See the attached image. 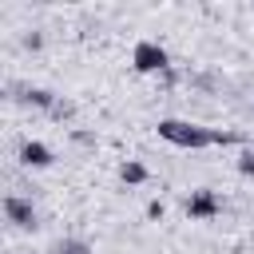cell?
<instances>
[{
    "label": "cell",
    "mask_w": 254,
    "mask_h": 254,
    "mask_svg": "<svg viewBox=\"0 0 254 254\" xmlns=\"http://www.w3.org/2000/svg\"><path fill=\"white\" fill-rule=\"evenodd\" d=\"M159 135H163L167 143H175V147H190V151L214 143V131L198 127V123H187V119H163V123H159Z\"/></svg>",
    "instance_id": "1"
},
{
    "label": "cell",
    "mask_w": 254,
    "mask_h": 254,
    "mask_svg": "<svg viewBox=\"0 0 254 254\" xmlns=\"http://www.w3.org/2000/svg\"><path fill=\"white\" fill-rule=\"evenodd\" d=\"M131 64H135V71L151 75V71H163V67H167V52H163L155 40H143V44H135V52H131Z\"/></svg>",
    "instance_id": "2"
},
{
    "label": "cell",
    "mask_w": 254,
    "mask_h": 254,
    "mask_svg": "<svg viewBox=\"0 0 254 254\" xmlns=\"http://www.w3.org/2000/svg\"><path fill=\"white\" fill-rule=\"evenodd\" d=\"M218 210H222V202H218L214 190H194V194L187 198V214H190V218H214Z\"/></svg>",
    "instance_id": "3"
},
{
    "label": "cell",
    "mask_w": 254,
    "mask_h": 254,
    "mask_svg": "<svg viewBox=\"0 0 254 254\" xmlns=\"http://www.w3.org/2000/svg\"><path fill=\"white\" fill-rule=\"evenodd\" d=\"M4 214H8L16 226H36V210H32V202H24V198H16V194L4 198Z\"/></svg>",
    "instance_id": "4"
},
{
    "label": "cell",
    "mask_w": 254,
    "mask_h": 254,
    "mask_svg": "<svg viewBox=\"0 0 254 254\" xmlns=\"http://www.w3.org/2000/svg\"><path fill=\"white\" fill-rule=\"evenodd\" d=\"M20 163H24V167H48V163H52V151H48L44 143L28 139V143L20 147Z\"/></svg>",
    "instance_id": "5"
},
{
    "label": "cell",
    "mask_w": 254,
    "mask_h": 254,
    "mask_svg": "<svg viewBox=\"0 0 254 254\" xmlns=\"http://www.w3.org/2000/svg\"><path fill=\"white\" fill-rule=\"evenodd\" d=\"M119 179H123V183H131V187H135V183H143V179H147V167H143V163H135V159H131V163H123V167H119Z\"/></svg>",
    "instance_id": "6"
},
{
    "label": "cell",
    "mask_w": 254,
    "mask_h": 254,
    "mask_svg": "<svg viewBox=\"0 0 254 254\" xmlns=\"http://www.w3.org/2000/svg\"><path fill=\"white\" fill-rule=\"evenodd\" d=\"M238 171L242 175H254V151H242L238 155Z\"/></svg>",
    "instance_id": "7"
},
{
    "label": "cell",
    "mask_w": 254,
    "mask_h": 254,
    "mask_svg": "<svg viewBox=\"0 0 254 254\" xmlns=\"http://www.w3.org/2000/svg\"><path fill=\"white\" fill-rule=\"evenodd\" d=\"M28 99H32L36 107H52V95H48V91H40V87H36V91H28Z\"/></svg>",
    "instance_id": "8"
},
{
    "label": "cell",
    "mask_w": 254,
    "mask_h": 254,
    "mask_svg": "<svg viewBox=\"0 0 254 254\" xmlns=\"http://www.w3.org/2000/svg\"><path fill=\"white\" fill-rule=\"evenodd\" d=\"M60 254H87V246H83V242H64Z\"/></svg>",
    "instance_id": "9"
},
{
    "label": "cell",
    "mask_w": 254,
    "mask_h": 254,
    "mask_svg": "<svg viewBox=\"0 0 254 254\" xmlns=\"http://www.w3.org/2000/svg\"><path fill=\"white\" fill-rule=\"evenodd\" d=\"M147 218H163V202H151L147 206Z\"/></svg>",
    "instance_id": "10"
}]
</instances>
